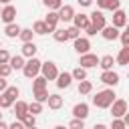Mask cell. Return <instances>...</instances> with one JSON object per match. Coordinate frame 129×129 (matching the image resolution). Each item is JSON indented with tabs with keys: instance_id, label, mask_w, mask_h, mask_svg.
I'll list each match as a JSON object with an SVG mask.
<instances>
[{
	"instance_id": "obj_22",
	"label": "cell",
	"mask_w": 129,
	"mask_h": 129,
	"mask_svg": "<svg viewBox=\"0 0 129 129\" xmlns=\"http://www.w3.org/2000/svg\"><path fill=\"white\" fill-rule=\"evenodd\" d=\"M97 6L101 10H117L121 6V0H97Z\"/></svg>"
},
{
	"instance_id": "obj_20",
	"label": "cell",
	"mask_w": 129,
	"mask_h": 129,
	"mask_svg": "<svg viewBox=\"0 0 129 129\" xmlns=\"http://www.w3.org/2000/svg\"><path fill=\"white\" fill-rule=\"evenodd\" d=\"M14 117L16 119H22L26 113H28V103L26 101H14Z\"/></svg>"
},
{
	"instance_id": "obj_49",
	"label": "cell",
	"mask_w": 129,
	"mask_h": 129,
	"mask_svg": "<svg viewBox=\"0 0 129 129\" xmlns=\"http://www.w3.org/2000/svg\"><path fill=\"white\" fill-rule=\"evenodd\" d=\"M2 115H4V113H0V119H2Z\"/></svg>"
},
{
	"instance_id": "obj_43",
	"label": "cell",
	"mask_w": 129,
	"mask_h": 129,
	"mask_svg": "<svg viewBox=\"0 0 129 129\" xmlns=\"http://www.w3.org/2000/svg\"><path fill=\"white\" fill-rule=\"evenodd\" d=\"M6 87H8V81H6V77H0V93H2Z\"/></svg>"
},
{
	"instance_id": "obj_10",
	"label": "cell",
	"mask_w": 129,
	"mask_h": 129,
	"mask_svg": "<svg viewBox=\"0 0 129 129\" xmlns=\"http://www.w3.org/2000/svg\"><path fill=\"white\" fill-rule=\"evenodd\" d=\"M119 28L117 26H113V24H105L103 28H101V36L105 38V40H115V38H119Z\"/></svg>"
},
{
	"instance_id": "obj_41",
	"label": "cell",
	"mask_w": 129,
	"mask_h": 129,
	"mask_svg": "<svg viewBox=\"0 0 129 129\" xmlns=\"http://www.w3.org/2000/svg\"><path fill=\"white\" fill-rule=\"evenodd\" d=\"M22 127H24V123H22L20 119H16V121L8 123V129H22Z\"/></svg>"
},
{
	"instance_id": "obj_39",
	"label": "cell",
	"mask_w": 129,
	"mask_h": 129,
	"mask_svg": "<svg viewBox=\"0 0 129 129\" xmlns=\"http://www.w3.org/2000/svg\"><path fill=\"white\" fill-rule=\"evenodd\" d=\"M8 60H10V52L6 48H0V64L2 62H8Z\"/></svg>"
},
{
	"instance_id": "obj_13",
	"label": "cell",
	"mask_w": 129,
	"mask_h": 129,
	"mask_svg": "<svg viewBox=\"0 0 129 129\" xmlns=\"http://www.w3.org/2000/svg\"><path fill=\"white\" fill-rule=\"evenodd\" d=\"M73 24L77 26V28H81V30H85L89 24H91V18H89V14H83V12H75V16H73Z\"/></svg>"
},
{
	"instance_id": "obj_24",
	"label": "cell",
	"mask_w": 129,
	"mask_h": 129,
	"mask_svg": "<svg viewBox=\"0 0 129 129\" xmlns=\"http://www.w3.org/2000/svg\"><path fill=\"white\" fill-rule=\"evenodd\" d=\"M4 32H6L8 38H16V36L20 34V26H18L16 22H8V24L4 26Z\"/></svg>"
},
{
	"instance_id": "obj_46",
	"label": "cell",
	"mask_w": 129,
	"mask_h": 129,
	"mask_svg": "<svg viewBox=\"0 0 129 129\" xmlns=\"http://www.w3.org/2000/svg\"><path fill=\"white\" fill-rule=\"evenodd\" d=\"M0 129H8V123H4L2 119H0Z\"/></svg>"
},
{
	"instance_id": "obj_11",
	"label": "cell",
	"mask_w": 129,
	"mask_h": 129,
	"mask_svg": "<svg viewBox=\"0 0 129 129\" xmlns=\"http://www.w3.org/2000/svg\"><path fill=\"white\" fill-rule=\"evenodd\" d=\"M73 42H75V50H77L79 54H83V52H89V50H91V40H89L87 36H77Z\"/></svg>"
},
{
	"instance_id": "obj_19",
	"label": "cell",
	"mask_w": 129,
	"mask_h": 129,
	"mask_svg": "<svg viewBox=\"0 0 129 129\" xmlns=\"http://www.w3.org/2000/svg\"><path fill=\"white\" fill-rule=\"evenodd\" d=\"M46 103H48V109H52V111H58L60 107H62V97L58 95V93H52V95H48V99H46Z\"/></svg>"
},
{
	"instance_id": "obj_35",
	"label": "cell",
	"mask_w": 129,
	"mask_h": 129,
	"mask_svg": "<svg viewBox=\"0 0 129 129\" xmlns=\"http://www.w3.org/2000/svg\"><path fill=\"white\" fill-rule=\"evenodd\" d=\"M67 34H69V40H75L77 36H81V28H77L75 24L67 28Z\"/></svg>"
},
{
	"instance_id": "obj_27",
	"label": "cell",
	"mask_w": 129,
	"mask_h": 129,
	"mask_svg": "<svg viewBox=\"0 0 129 129\" xmlns=\"http://www.w3.org/2000/svg\"><path fill=\"white\" fill-rule=\"evenodd\" d=\"M32 30H34V34H40V36H42V34H48V32H50L44 20H36V22L32 24Z\"/></svg>"
},
{
	"instance_id": "obj_47",
	"label": "cell",
	"mask_w": 129,
	"mask_h": 129,
	"mask_svg": "<svg viewBox=\"0 0 129 129\" xmlns=\"http://www.w3.org/2000/svg\"><path fill=\"white\" fill-rule=\"evenodd\" d=\"M0 4H10V0H0Z\"/></svg>"
},
{
	"instance_id": "obj_16",
	"label": "cell",
	"mask_w": 129,
	"mask_h": 129,
	"mask_svg": "<svg viewBox=\"0 0 129 129\" xmlns=\"http://www.w3.org/2000/svg\"><path fill=\"white\" fill-rule=\"evenodd\" d=\"M44 22H46V26H48V30L52 32V30L56 28V24L60 22V18H58V10H48V14H46V18H44Z\"/></svg>"
},
{
	"instance_id": "obj_45",
	"label": "cell",
	"mask_w": 129,
	"mask_h": 129,
	"mask_svg": "<svg viewBox=\"0 0 129 129\" xmlns=\"http://www.w3.org/2000/svg\"><path fill=\"white\" fill-rule=\"evenodd\" d=\"M123 121H125V125L129 127V113H125V115H123Z\"/></svg>"
},
{
	"instance_id": "obj_14",
	"label": "cell",
	"mask_w": 129,
	"mask_h": 129,
	"mask_svg": "<svg viewBox=\"0 0 129 129\" xmlns=\"http://www.w3.org/2000/svg\"><path fill=\"white\" fill-rule=\"evenodd\" d=\"M89 18H91V24H95V26L99 28V32H101V28L107 24V18H105V14H103L101 10H95V12H91V14H89Z\"/></svg>"
},
{
	"instance_id": "obj_25",
	"label": "cell",
	"mask_w": 129,
	"mask_h": 129,
	"mask_svg": "<svg viewBox=\"0 0 129 129\" xmlns=\"http://www.w3.org/2000/svg\"><path fill=\"white\" fill-rule=\"evenodd\" d=\"M24 56L22 54H16V56H10V60H8V64L12 67V71H22V67H24Z\"/></svg>"
},
{
	"instance_id": "obj_34",
	"label": "cell",
	"mask_w": 129,
	"mask_h": 129,
	"mask_svg": "<svg viewBox=\"0 0 129 129\" xmlns=\"http://www.w3.org/2000/svg\"><path fill=\"white\" fill-rule=\"evenodd\" d=\"M42 4L48 8V10H58L62 6V0H42Z\"/></svg>"
},
{
	"instance_id": "obj_44",
	"label": "cell",
	"mask_w": 129,
	"mask_h": 129,
	"mask_svg": "<svg viewBox=\"0 0 129 129\" xmlns=\"http://www.w3.org/2000/svg\"><path fill=\"white\" fill-rule=\"evenodd\" d=\"M77 2H79V4H81V6H85V8H87V6H91V4H93V0H77Z\"/></svg>"
},
{
	"instance_id": "obj_37",
	"label": "cell",
	"mask_w": 129,
	"mask_h": 129,
	"mask_svg": "<svg viewBox=\"0 0 129 129\" xmlns=\"http://www.w3.org/2000/svg\"><path fill=\"white\" fill-rule=\"evenodd\" d=\"M69 127H71V129H83V127H85V119H79V117H75V119L69 123Z\"/></svg>"
},
{
	"instance_id": "obj_4",
	"label": "cell",
	"mask_w": 129,
	"mask_h": 129,
	"mask_svg": "<svg viewBox=\"0 0 129 129\" xmlns=\"http://www.w3.org/2000/svg\"><path fill=\"white\" fill-rule=\"evenodd\" d=\"M40 60L36 58V56H30L26 62H24V67H22V73H24V77L26 79H34L36 75H40Z\"/></svg>"
},
{
	"instance_id": "obj_23",
	"label": "cell",
	"mask_w": 129,
	"mask_h": 129,
	"mask_svg": "<svg viewBox=\"0 0 129 129\" xmlns=\"http://www.w3.org/2000/svg\"><path fill=\"white\" fill-rule=\"evenodd\" d=\"M115 62L121 64V67H127V64H129V46H123V48L119 50V54L115 56Z\"/></svg>"
},
{
	"instance_id": "obj_7",
	"label": "cell",
	"mask_w": 129,
	"mask_h": 129,
	"mask_svg": "<svg viewBox=\"0 0 129 129\" xmlns=\"http://www.w3.org/2000/svg\"><path fill=\"white\" fill-rule=\"evenodd\" d=\"M101 83H105L107 87H117V85H119V75H117L113 69L103 71V73H101Z\"/></svg>"
},
{
	"instance_id": "obj_38",
	"label": "cell",
	"mask_w": 129,
	"mask_h": 129,
	"mask_svg": "<svg viewBox=\"0 0 129 129\" xmlns=\"http://www.w3.org/2000/svg\"><path fill=\"white\" fill-rule=\"evenodd\" d=\"M10 73H12V67H10L8 62H2V64H0V77H6V79H8Z\"/></svg>"
},
{
	"instance_id": "obj_2",
	"label": "cell",
	"mask_w": 129,
	"mask_h": 129,
	"mask_svg": "<svg viewBox=\"0 0 129 129\" xmlns=\"http://www.w3.org/2000/svg\"><path fill=\"white\" fill-rule=\"evenodd\" d=\"M46 85H48V81H46L42 75H36V77L32 79V93H34V99L40 101V103H46V99H48Z\"/></svg>"
},
{
	"instance_id": "obj_42",
	"label": "cell",
	"mask_w": 129,
	"mask_h": 129,
	"mask_svg": "<svg viewBox=\"0 0 129 129\" xmlns=\"http://www.w3.org/2000/svg\"><path fill=\"white\" fill-rule=\"evenodd\" d=\"M119 38H121L123 46H125V44H129V32H127V30H125V32H121V34H119Z\"/></svg>"
},
{
	"instance_id": "obj_5",
	"label": "cell",
	"mask_w": 129,
	"mask_h": 129,
	"mask_svg": "<svg viewBox=\"0 0 129 129\" xmlns=\"http://www.w3.org/2000/svg\"><path fill=\"white\" fill-rule=\"evenodd\" d=\"M40 75H42L46 81H56V77H58L56 62H52V60H46V62H42V64H40Z\"/></svg>"
},
{
	"instance_id": "obj_29",
	"label": "cell",
	"mask_w": 129,
	"mask_h": 129,
	"mask_svg": "<svg viewBox=\"0 0 129 129\" xmlns=\"http://www.w3.org/2000/svg\"><path fill=\"white\" fill-rule=\"evenodd\" d=\"M91 91H93V83L91 81H87V79L79 81V95H89Z\"/></svg>"
},
{
	"instance_id": "obj_6",
	"label": "cell",
	"mask_w": 129,
	"mask_h": 129,
	"mask_svg": "<svg viewBox=\"0 0 129 129\" xmlns=\"http://www.w3.org/2000/svg\"><path fill=\"white\" fill-rule=\"evenodd\" d=\"M109 109H111V115L113 117H123L127 113V101L125 99H115Z\"/></svg>"
},
{
	"instance_id": "obj_30",
	"label": "cell",
	"mask_w": 129,
	"mask_h": 129,
	"mask_svg": "<svg viewBox=\"0 0 129 129\" xmlns=\"http://www.w3.org/2000/svg\"><path fill=\"white\" fill-rule=\"evenodd\" d=\"M32 36H34V30H32V28H20V34H18V38H20L22 42H28V40H32Z\"/></svg>"
},
{
	"instance_id": "obj_51",
	"label": "cell",
	"mask_w": 129,
	"mask_h": 129,
	"mask_svg": "<svg viewBox=\"0 0 129 129\" xmlns=\"http://www.w3.org/2000/svg\"><path fill=\"white\" fill-rule=\"evenodd\" d=\"M0 12H2V8H0Z\"/></svg>"
},
{
	"instance_id": "obj_1",
	"label": "cell",
	"mask_w": 129,
	"mask_h": 129,
	"mask_svg": "<svg viewBox=\"0 0 129 129\" xmlns=\"http://www.w3.org/2000/svg\"><path fill=\"white\" fill-rule=\"evenodd\" d=\"M115 99H117V95H115L113 89H103V91H99L91 101H93V105H95L97 109H109Z\"/></svg>"
},
{
	"instance_id": "obj_31",
	"label": "cell",
	"mask_w": 129,
	"mask_h": 129,
	"mask_svg": "<svg viewBox=\"0 0 129 129\" xmlns=\"http://www.w3.org/2000/svg\"><path fill=\"white\" fill-rule=\"evenodd\" d=\"M71 75H73V79H75V81H83V79H87V69L79 64V67H77Z\"/></svg>"
},
{
	"instance_id": "obj_28",
	"label": "cell",
	"mask_w": 129,
	"mask_h": 129,
	"mask_svg": "<svg viewBox=\"0 0 129 129\" xmlns=\"http://www.w3.org/2000/svg\"><path fill=\"white\" fill-rule=\"evenodd\" d=\"M52 38H54L56 42H67V40H69L67 28H54V30H52Z\"/></svg>"
},
{
	"instance_id": "obj_26",
	"label": "cell",
	"mask_w": 129,
	"mask_h": 129,
	"mask_svg": "<svg viewBox=\"0 0 129 129\" xmlns=\"http://www.w3.org/2000/svg\"><path fill=\"white\" fill-rule=\"evenodd\" d=\"M113 64H115V56H113V54H105V56H101V58H99V67H101L103 71L113 69Z\"/></svg>"
},
{
	"instance_id": "obj_9",
	"label": "cell",
	"mask_w": 129,
	"mask_h": 129,
	"mask_svg": "<svg viewBox=\"0 0 129 129\" xmlns=\"http://www.w3.org/2000/svg\"><path fill=\"white\" fill-rule=\"evenodd\" d=\"M0 18H2V22H14V18H16V8L12 6V4H4L2 6V12H0Z\"/></svg>"
},
{
	"instance_id": "obj_33",
	"label": "cell",
	"mask_w": 129,
	"mask_h": 129,
	"mask_svg": "<svg viewBox=\"0 0 129 129\" xmlns=\"http://www.w3.org/2000/svg\"><path fill=\"white\" fill-rule=\"evenodd\" d=\"M20 121L24 123V127H28V129H30V127H34V125H36V115H32V113H26V115H24Z\"/></svg>"
},
{
	"instance_id": "obj_15",
	"label": "cell",
	"mask_w": 129,
	"mask_h": 129,
	"mask_svg": "<svg viewBox=\"0 0 129 129\" xmlns=\"http://www.w3.org/2000/svg\"><path fill=\"white\" fill-rule=\"evenodd\" d=\"M125 24H127V14H125L121 8L113 10V26H117V28H125Z\"/></svg>"
},
{
	"instance_id": "obj_3",
	"label": "cell",
	"mask_w": 129,
	"mask_h": 129,
	"mask_svg": "<svg viewBox=\"0 0 129 129\" xmlns=\"http://www.w3.org/2000/svg\"><path fill=\"white\" fill-rule=\"evenodd\" d=\"M18 95H20V89H18L16 85L6 87V89L0 93V109H10V107L14 105V101H16Z\"/></svg>"
},
{
	"instance_id": "obj_48",
	"label": "cell",
	"mask_w": 129,
	"mask_h": 129,
	"mask_svg": "<svg viewBox=\"0 0 129 129\" xmlns=\"http://www.w3.org/2000/svg\"><path fill=\"white\" fill-rule=\"evenodd\" d=\"M125 30H127V32H129V20H127V24H125Z\"/></svg>"
},
{
	"instance_id": "obj_50",
	"label": "cell",
	"mask_w": 129,
	"mask_h": 129,
	"mask_svg": "<svg viewBox=\"0 0 129 129\" xmlns=\"http://www.w3.org/2000/svg\"><path fill=\"white\" fill-rule=\"evenodd\" d=\"M0 48H2V40H0Z\"/></svg>"
},
{
	"instance_id": "obj_18",
	"label": "cell",
	"mask_w": 129,
	"mask_h": 129,
	"mask_svg": "<svg viewBox=\"0 0 129 129\" xmlns=\"http://www.w3.org/2000/svg\"><path fill=\"white\" fill-rule=\"evenodd\" d=\"M73 81H75V79H73L71 73H58V77H56V87H58V89H69Z\"/></svg>"
},
{
	"instance_id": "obj_21",
	"label": "cell",
	"mask_w": 129,
	"mask_h": 129,
	"mask_svg": "<svg viewBox=\"0 0 129 129\" xmlns=\"http://www.w3.org/2000/svg\"><path fill=\"white\" fill-rule=\"evenodd\" d=\"M73 117L87 119V117H89V105H87V103H77V105L73 107Z\"/></svg>"
},
{
	"instance_id": "obj_40",
	"label": "cell",
	"mask_w": 129,
	"mask_h": 129,
	"mask_svg": "<svg viewBox=\"0 0 129 129\" xmlns=\"http://www.w3.org/2000/svg\"><path fill=\"white\" fill-rule=\"evenodd\" d=\"M85 32H87V36H95V34L99 32V28H97L95 24H89V26L85 28Z\"/></svg>"
},
{
	"instance_id": "obj_12",
	"label": "cell",
	"mask_w": 129,
	"mask_h": 129,
	"mask_svg": "<svg viewBox=\"0 0 129 129\" xmlns=\"http://www.w3.org/2000/svg\"><path fill=\"white\" fill-rule=\"evenodd\" d=\"M73 16H75V8H73L71 4H62V6L58 8V18H60L62 22H71Z\"/></svg>"
},
{
	"instance_id": "obj_36",
	"label": "cell",
	"mask_w": 129,
	"mask_h": 129,
	"mask_svg": "<svg viewBox=\"0 0 129 129\" xmlns=\"http://www.w3.org/2000/svg\"><path fill=\"white\" fill-rule=\"evenodd\" d=\"M111 127H113V129H125L127 125H125L123 117H113V121H111Z\"/></svg>"
},
{
	"instance_id": "obj_32",
	"label": "cell",
	"mask_w": 129,
	"mask_h": 129,
	"mask_svg": "<svg viewBox=\"0 0 129 129\" xmlns=\"http://www.w3.org/2000/svg\"><path fill=\"white\" fill-rule=\"evenodd\" d=\"M28 113H32V115H40L42 113V103L40 101H32V103H28Z\"/></svg>"
},
{
	"instance_id": "obj_17",
	"label": "cell",
	"mask_w": 129,
	"mask_h": 129,
	"mask_svg": "<svg viewBox=\"0 0 129 129\" xmlns=\"http://www.w3.org/2000/svg\"><path fill=\"white\" fill-rule=\"evenodd\" d=\"M36 44L32 42V40H28V42H22V48H20V54L24 56V58H30V56H36Z\"/></svg>"
},
{
	"instance_id": "obj_8",
	"label": "cell",
	"mask_w": 129,
	"mask_h": 129,
	"mask_svg": "<svg viewBox=\"0 0 129 129\" xmlns=\"http://www.w3.org/2000/svg\"><path fill=\"white\" fill-rule=\"evenodd\" d=\"M79 64H81V67H85V69H93V67H97V64H99V56H97V54H93V52H83V54H81Z\"/></svg>"
}]
</instances>
